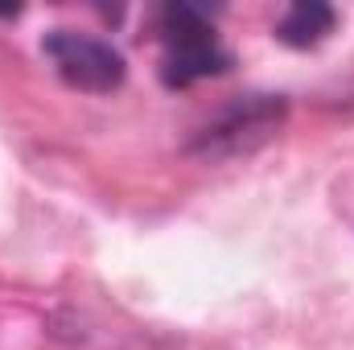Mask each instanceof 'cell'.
Listing matches in <instances>:
<instances>
[{
    "label": "cell",
    "instance_id": "cell-1",
    "mask_svg": "<svg viewBox=\"0 0 354 350\" xmlns=\"http://www.w3.org/2000/svg\"><path fill=\"white\" fill-rule=\"evenodd\" d=\"M161 42H165V58H161L165 87H189L198 79L231 71V54L218 42L214 21L194 4H165Z\"/></svg>",
    "mask_w": 354,
    "mask_h": 350
},
{
    "label": "cell",
    "instance_id": "cell-3",
    "mask_svg": "<svg viewBox=\"0 0 354 350\" xmlns=\"http://www.w3.org/2000/svg\"><path fill=\"white\" fill-rule=\"evenodd\" d=\"M284 120V99L280 95H248L235 99L231 107H223L194 140L198 157H235V153H252L256 145H264L268 136L280 128Z\"/></svg>",
    "mask_w": 354,
    "mask_h": 350
},
{
    "label": "cell",
    "instance_id": "cell-2",
    "mask_svg": "<svg viewBox=\"0 0 354 350\" xmlns=\"http://www.w3.org/2000/svg\"><path fill=\"white\" fill-rule=\"evenodd\" d=\"M41 54L54 62L58 79L75 91H91V95H107L124 83V54L103 42V37H91L79 29H50L41 37Z\"/></svg>",
    "mask_w": 354,
    "mask_h": 350
},
{
    "label": "cell",
    "instance_id": "cell-4",
    "mask_svg": "<svg viewBox=\"0 0 354 350\" xmlns=\"http://www.w3.org/2000/svg\"><path fill=\"white\" fill-rule=\"evenodd\" d=\"M334 25H338V12H334L330 4H322V0H301V4H292V8L276 21V37H280L284 46H292V50H309V46L326 42V37L334 33Z\"/></svg>",
    "mask_w": 354,
    "mask_h": 350
}]
</instances>
